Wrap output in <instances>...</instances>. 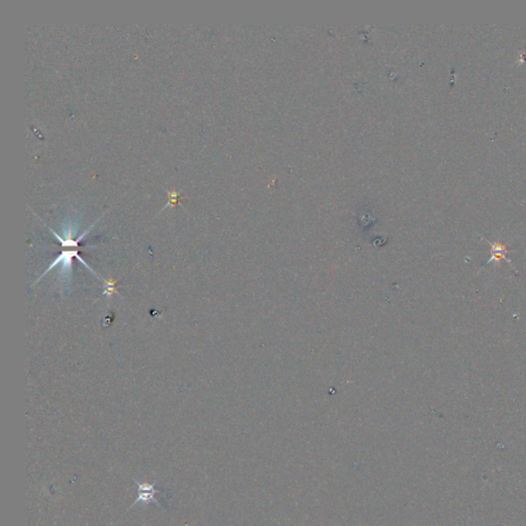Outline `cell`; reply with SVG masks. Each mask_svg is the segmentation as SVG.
I'll list each match as a JSON object with an SVG mask.
<instances>
[{"instance_id":"2","label":"cell","mask_w":526,"mask_h":526,"mask_svg":"<svg viewBox=\"0 0 526 526\" xmlns=\"http://www.w3.org/2000/svg\"><path fill=\"white\" fill-rule=\"evenodd\" d=\"M137 485H138V497L137 500L135 501V503H134L132 506H135L137 504H141V505H148V504H156V505H159V502L157 501L156 499V493L160 492L161 490L157 489L156 487V482H154L152 484H149V483H140L138 481H136Z\"/></svg>"},{"instance_id":"3","label":"cell","mask_w":526,"mask_h":526,"mask_svg":"<svg viewBox=\"0 0 526 526\" xmlns=\"http://www.w3.org/2000/svg\"><path fill=\"white\" fill-rule=\"evenodd\" d=\"M490 246H491V251H490L491 252V257H490V260L487 263H489L491 261L500 262L503 259L507 260L508 262H511V261H509L508 259H507V254H508L509 251H508V248H507L506 245L496 242V243H493V244L490 243Z\"/></svg>"},{"instance_id":"5","label":"cell","mask_w":526,"mask_h":526,"mask_svg":"<svg viewBox=\"0 0 526 526\" xmlns=\"http://www.w3.org/2000/svg\"><path fill=\"white\" fill-rule=\"evenodd\" d=\"M117 280H113V279H109L108 281H105V285H104V292L101 294V295H107L108 297H111V296L117 293L119 295V293L117 292Z\"/></svg>"},{"instance_id":"1","label":"cell","mask_w":526,"mask_h":526,"mask_svg":"<svg viewBox=\"0 0 526 526\" xmlns=\"http://www.w3.org/2000/svg\"><path fill=\"white\" fill-rule=\"evenodd\" d=\"M74 257H75V258H78V261H79L80 263H82L85 267H87V269H88L90 272H92L96 276H97V278H99V279H101V280L104 281V279L101 278V276H99L97 273H96L91 269V267L87 264V262H85V261L82 259V258L78 255V251L70 250V251H62V253H61V254H60L58 257H57L56 259L54 260V262H53L49 267H47L46 271L39 276V278L37 279V281L35 282V284H37L38 281H40L47 273H50L52 270H54L55 267H56L57 265H58V264H62V272L65 273V275L67 274V273H68V272L71 273V272H72V261H73V258H74ZM104 282H105V281H104Z\"/></svg>"},{"instance_id":"4","label":"cell","mask_w":526,"mask_h":526,"mask_svg":"<svg viewBox=\"0 0 526 526\" xmlns=\"http://www.w3.org/2000/svg\"><path fill=\"white\" fill-rule=\"evenodd\" d=\"M95 223H96V222H95ZM95 223H94V224H93V225H92V226H91L90 228H88V229H87V231H85V232H84V233H83V234H81V235H80V236H79V237L78 238V240H75V241H74V240H72V238H70V237H68V238H66V240H64V238H62V237H61V236H60V235H59L58 234H57L56 232H54L52 228H50V227H49V229H50V231H51V232L53 233V234H54V235L56 236V238H57V240H58V241H59V242L61 243L62 247H66V248H67V247H75V248H76V247H78V246H79V242H80V241L82 240V238H83V237H84L85 235H87V234H88L90 233V231H91V229L93 228V226L95 225Z\"/></svg>"}]
</instances>
